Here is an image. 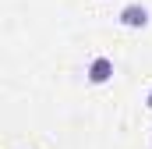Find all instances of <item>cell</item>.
Segmentation results:
<instances>
[{
	"instance_id": "6da1fadb",
	"label": "cell",
	"mask_w": 152,
	"mask_h": 149,
	"mask_svg": "<svg viewBox=\"0 0 152 149\" xmlns=\"http://www.w3.org/2000/svg\"><path fill=\"white\" fill-rule=\"evenodd\" d=\"M120 25H124V29H145V25H149V7L127 4V7L120 11Z\"/></svg>"
},
{
	"instance_id": "7a4b0ae2",
	"label": "cell",
	"mask_w": 152,
	"mask_h": 149,
	"mask_svg": "<svg viewBox=\"0 0 152 149\" xmlns=\"http://www.w3.org/2000/svg\"><path fill=\"white\" fill-rule=\"evenodd\" d=\"M113 78V60L110 57H96L92 64H88V82L92 85H103V82H110Z\"/></svg>"
},
{
	"instance_id": "3957f363",
	"label": "cell",
	"mask_w": 152,
	"mask_h": 149,
	"mask_svg": "<svg viewBox=\"0 0 152 149\" xmlns=\"http://www.w3.org/2000/svg\"><path fill=\"white\" fill-rule=\"evenodd\" d=\"M145 103H149V110H152V92H149V100H145Z\"/></svg>"
}]
</instances>
